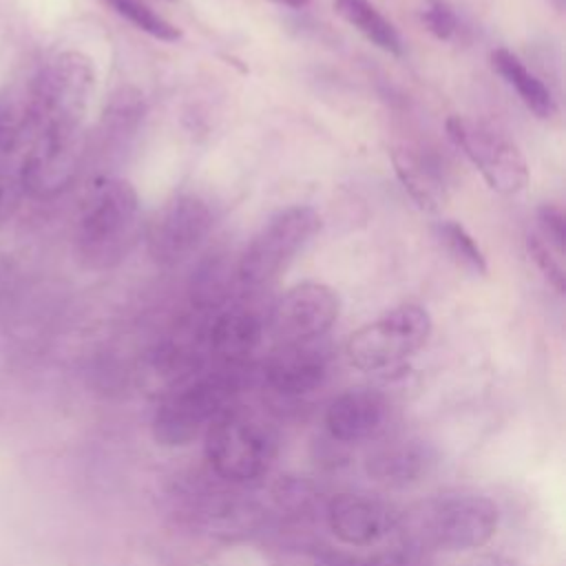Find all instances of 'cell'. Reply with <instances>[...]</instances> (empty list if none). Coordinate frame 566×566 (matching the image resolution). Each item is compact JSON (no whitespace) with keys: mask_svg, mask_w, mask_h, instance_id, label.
<instances>
[{"mask_svg":"<svg viewBox=\"0 0 566 566\" xmlns=\"http://www.w3.org/2000/svg\"><path fill=\"white\" fill-rule=\"evenodd\" d=\"M139 195L130 181L102 177L93 184L80 221L77 252L91 268H111L124 259L137 237Z\"/></svg>","mask_w":566,"mask_h":566,"instance_id":"obj_1","label":"cell"},{"mask_svg":"<svg viewBox=\"0 0 566 566\" xmlns=\"http://www.w3.org/2000/svg\"><path fill=\"white\" fill-rule=\"evenodd\" d=\"M95 93L93 60L80 51H62L35 75L29 99V130H82ZM31 139V137H29Z\"/></svg>","mask_w":566,"mask_h":566,"instance_id":"obj_2","label":"cell"},{"mask_svg":"<svg viewBox=\"0 0 566 566\" xmlns=\"http://www.w3.org/2000/svg\"><path fill=\"white\" fill-rule=\"evenodd\" d=\"M203 447L219 478L245 484L270 469L276 455V436L259 418L226 407L210 420Z\"/></svg>","mask_w":566,"mask_h":566,"instance_id":"obj_3","label":"cell"},{"mask_svg":"<svg viewBox=\"0 0 566 566\" xmlns=\"http://www.w3.org/2000/svg\"><path fill=\"white\" fill-rule=\"evenodd\" d=\"M431 316L424 307L413 303L398 305L352 332L345 354L356 369H387L420 352L431 336Z\"/></svg>","mask_w":566,"mask_h":566,"instance_id":"obj_4","label":"cell"},{"mask_svg":"<svg viewBox=\"0 0 566 566\" xmlns=\"http://www.w3.org/2000/svg\"><path fill=\"white\" fill-rule=\"evenodd\" d=\"M318 230L321 214L312 206L298 203L279 210L245 245L239 259V276L250 285L272 281L294 261Z\"/></svg>","mask_w":566,"mask_h":566,"instance_id":"obj_5","label":"cell"},{"mask_svg":"<svg viewBox=\"0 0 566 566\" xmlns=\"http://www.w3.org/2000/svg\"><path fill=\"white\" fill-rule=\"evenodd\" d=\"M449 139L464 157L480 170L491 190L500 195H515L528 184L526 159L520 148L482 122L451 115L444 124Z\"/></svg>","mask_w":566,"mask_h":566,"instance_id":"obj_6","label":"cell"},{"mask_svg":"<svg viewBox=\"0 0 566 566\" xmlns=\"http://www.w3.org/2000/svg\"><path fill=\"white\" fill-rule=\"evenodd\" d=\"M214 223L210 203L195 192L168 199L148 226V252L155 263L172 268L188 259Z\"/></svg>","mask_w":566,"mask_h":566,"instance_id":"obj_7","label":"cell"},{"mask_svg":"<svg viewBox=\"0 0 566 566\" xmlns=\"http://www.w3.org/2000/svg\"><path fill=\"white\" fill-rule=\"evenodd\" d=\"M82 159V130H40L27 142L20 186L35 199H51L69 188Z\"/></svg>","mask_w":566,"mask_h":566,"instance_id":"obj_8","label":"cell"},{"mask_svg":"<svg viewBox=\"0 0 566 566\" xmlns=\"http://www.w3.org/2000/svg\"><path fill=\"white\" fill-rule=\"evenodd\" d=\"M230 385L221 378H201L166 398L153 416V438L161 447L190 444L203 424L226 409Z\"/></svg>","mask_w":566,"mask_h":566,"instance_id":"obj_9","label":"cell"},{"mask_svg":"<svg viewBox=\"0 0 566 566\" xmlns=\"http://www.w3.org/2000/svg\"><path fill=\"white\" fill-rule=\"evenodd\" d=\"M500 509L486 495H451L431 515V537L442 551H473L497 533Z\"/></svg>","mask_w":566,"mask_h":566,"instance_id":"obj_10","label":"cell"},{"mask_svg":"<svg viewBox=\"0 0 566 566\" xmlns=\"http://www.w3.org/2000/svg\"><path fill=\"white\" fill-rule=\"evenodd\" d=\"M340 296L318 281L292 285L274 307V327L287 343H314L336 323Z\"/></svg>","mask_w":566,"mask_h":566,"instance_id":"obj_11","label":"cell"},{"mask_svg":"<svg viewBox=\"0 0 566 566\" xmlns=\"http://www.w3.org/2000/svg\"><path fill=\"white\" fill-rule=\"evenodd\" d=\"M327 526L347 546L365 548L382 542L396 526L391 509L363 493H336L327 502Z\"/></svg>","mask_w":566,"mask_h":566,"instance_id":"obj_12","label":"cell"},{"mask_svg":"<svg viewBox=\"0 0 566 566\" xmlns=\"http://www.w3.org/2000/svg\"><path fill=\"white\" fill-rule=\"evenodd\" d=\"M387 400L374 389H347L338 394L327 411L325 427L338 442H358L376 436L387 420Z\"/></svg>","mask_w":566,"mask_h":566,"instance_id":"obj_13","label":"cell"},{"mask_svg":"<svg viewBox=\"0 0 566 566\" xmlns=\"http://www.w3.org/2000/svg\"><path fill=\"white\" fill-rule=\"evenodd\" d=\"M327 374V360L312 343H287L265 367V378L272 389L283 396H305L314 391Z\"/></svg>","mask_w":566,"mask_h":566,"instance_id":"obj_14","label":"cell"},{"mask_svg":"<svg viewBox=\"0 0 566 566\" xmlns=\"http://www.w3.org/2000/svg\"><path fill=\"white\" fill-rule=\"evenodd\" d=\"M433 460V449L424 440L402 438L376 447L367 455L365 469L378 482L389 486H407L422 480V475L429 473Z\"/></svg>","mask_w":566,"mask_h":566,"instance_id":"obj_15","label":"cell"},{"mask_svg":"<svg viewBox=\"0 0 566 566\" xmlns=\"http://www.w3.org/2000/svg\"><path fill=\"white\" fill-rule=\"evenodd\" d=\"M263 336V325L259 316L250 310L232 307L221 312L208 332V340L214 354L226 360L245 358L256 349Z\"/></svg>","mask_w":566,"mask_h":566,"instance_id":"obj_16","label":"cell"},{"mask_svg":"<svg viewBox=\"0 0 566 566\" xmlns=\"http://www.w3.org/2000/svg\"><path fill=\"white\" fill-rule=\"evenodd\" d=\"M491 64L535 117L548 119L557 113V104L551 88L513 51L504 46L495 49L491 53Z\"/></svg>","mask_w":566,"mask_h":566,"instance_id":"obj_17","label":"cell"},{"mask_svg":"<svg viewBox=\"0 0 566 566\" xmlns=\"http://www.w3.org/2000/svg\"><path fill=\"white\" fill-rule=\"evenodd\" d=\"M334 11L380 51L402 55L400 33L369 0H334Z\"/></svg>","mask_w":566,"mask_h":566,"instance_id":"obj_18","label":"cell"},{"mask_svg":"<svg viewBox=\"0 0 566 566\" xmlns=\"http://www.w3.org/2000/svg\"><path fill=\"white\" fill-rule=\"evenodd\" d=\"M391 164L402 188L422 210H436L440 206L442 184L433 168H429L407 150H396L391 155Z\"/></svg>","mask_w":566,"mask_h":566,"instance_id":"obj_19","label":"cell"},{"mask_svg":"<svg viewBox=\"0 0 566 566\" xmlns=\"http://www.w3.org/2000/svg\"><path fill=\"white\" fill-rule=\"evenodd\" d=\"M438 243L442 245V250L447 252V256L460 265L462 270L471 272V274H486L489 265H486V256L482 252V248L478 245V241L471 237V232L453 221V219H444L440 223H436L433 228Z\"/></svg>","mask_w":566,"mask_h":566,"instance_id":"obj_20","label":"cell"},{"mask_svg":"<svg viewBox=\"0 0 566 566\" xmlns=\"http://www.w3.org/2000/svg\"><path fill=\"white\" fill-rule=\"evenodd\" d=\"M117 15H122L124 20H128L130 24H135L139 31L148 33L155 40L161 42H177L181 38V31L166 20L164 15H159L157 11H153L148 4L139 2V0H104Z\"/></svg>","mask_w":566,"mask_h":566,"instance_id":"obj_21","label":"cell"},{"mask_svg":"<svg viewBox=\"0 0 566 566\" xmlns=\"http://www.w3.org/2000/svg\"><path fill=\"white\" fill-rule=\"evenodd\" d=\"M420 22L436 40H451L460 29L458 13L447 0H424L420 7Z\"/></svg>","mask_w":566,"mask_h":566,"instance_id":"obj_22","label":"cell"},{"mask_svg":"<svg viewBox=\"0 0 566 566\" xmlns=\"http://www.w3.org/2000/svg\"><path fill=\"white\" fill-rule=\"evenodd\" d=\"M526 250H528L533 263L537 265V270L544 274V279L557 290V294H562L566 274H564V268L559 263V256L553 254V248L544 239H539L537 234H531L526 239Z\"/></svg>","mask_w":566,"mask_h":566,"instance_id":"obj_23","label":"cell"},{"mask_svg":"<svg viewBox=\"0 0 566 566\" xmlns=\"http://www.w3.org/2000/svg\"><path fill=\"white\" fill-rule=\"evenodd\" d=\"M537 221H539L544 241L555 250L557 256H562L566 250V221H564L562 208L555 203H542L537 208Z\"/></svg>","mask_w":566,"mask_h":566,"instance_id":"obj_24","label":"cell"},{"mask_svg":"<svg viewBox=\"0 0 566 566\" xmlns=\"http://www.w3.org/2000/svg\"><path fill=\"white\" fill-rule=\"evenodd\" d=\"M15 206V188L7 181H0V226L11 217Z\"/></svg>","mask_w":566,"mask_h":566,"instance_id":"obj_25","label":"cell"},{"mask_svg":"<svg viewBox=\"0 0 566 566\" xmlns=\"http://www.w3.org/2000/svg\"><path fill=\"white\" fill-rule=\"evenodd\" d=\"M276 4H283V7H292V9H301L305 4H310V0H272Z\"/></svg>","mask_w":566,"mask_h":566,"instance_id":"obj_26","label":"cell"},{"mask_svg":"<svg viewBox=\"0 0 566 566\" xmlns=\"http://www.w3.org/2000/svg\"><path fill=\"white\" fill-rule=\"evenodd\" d=\"M495 566H520V564H515V562H497Z\"/></svg>","mask_w":566,"mask_h":566,"instance_id":"obj_27","label":"cell"},{"mask_svg":"<svg viewBox=\"0 0 566 566\" xmlns=\"http://www.w3.org/2000/svg\"><path fill=\"white\" fill-rule=\"evenodd\" d=\"M551 2H553L557 9H562V7H564V0H551Z\"/></svg>","mask_w":566,"mask_h":566,"instance_id":"obj_28","label":"cell"}]
</instances>
